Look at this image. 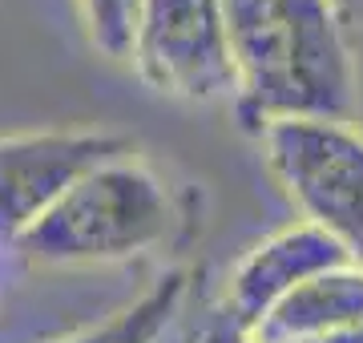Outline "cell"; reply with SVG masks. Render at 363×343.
Wrapping results in <instances>:
<instances>
[{
  "mask_svg": "<svg viewBox=\"0 0 363 343\" xmlns=\"http://www.w3.org/2000/svg\"><path fill=\"white\" fill-rule=\"evenodd\" d=\"M73 4H77V16L93 49L113 57V61H125L133 40L138 0H73Z\"/></svg>",
  "mask_w": 363,
  "mask_h": 343,
  "instance_id": "obj_9",
  "label": "cell"
},
{
  "mask_svg": "<svg viewBox=\"0 0 363 343\" xmlns=\"http://www.w3.org/2000/svg\"><path fill=\"white\" fill-rule=\"evenodd\" d=\"M178 223L166 178L142 158H109L85 170L13 238L33 266H109L154 251Z\"/></svg>",
  "mask_w": 363,
  "mask_h": 343,
  "instance_id": "obj_2",
  "label": "cell"
},
{
  "mask_svg": "<svg viewBox=\"0 0 363 343\" xmlns=\"http://www.w3.org/2000/svg\"><path fill=\"white\" fill-rule=\"evenodd\" d=\"M154 343H190V339H166V331H162V335H157Z\"/></svg>",
  "mask_w": 363,
  "mask_h": 343,
  "instance_id": "obj_12",
  "label": "cell"
},
{
  "mask_svg": "<svg viewBox=\"0 0 363 343\" xmlns=\"http://www.w3.org/2000/svg\"><path fill=\"white\" fill-rule=\"evenodd\" d=\"M363 319V266L347 263L303 283L250 327L255 343H307Z\"/></svg>",
  "mask_w": 363,
  "mask_h": 343,
  "instance_id": "obj_7",
  "label": "cell"
},
{
  "mask_svg": "<svg viewBox=\"0 0 363 343\" xmlns=\"http://www.w3.org/2000/svg\"><path fill=\"white\" fill-rule=\"evenodd\" d=\"M130 61L157 93L182 101H238L222 0H138Z\"/></svg>",
  "mask_w": 363,
  "mask_h": 343,
  "instance_id": "obj_4",
  "label": "cell"
},
{
  "mask_svg": "<svg viewBox=\"0 0 363 343\" xmlns=\"http://www.w3.org/2000/svg\"><path fill=\"white\" fill-rule=\"evenodd\" d=\"M133 154L125 133L45 130L0 137V238H16L73 178Z\"/></svg>",
  "mask_w": 363,
  "mask_h": 343,
  "instance_id": "obj_5",
  "label": "cell"
},
{
  "mask_svg": "<svg viewBox=\"0 0 363 343\" xmlns=\"http://www.w3.org/2000/svg\"><path fill=\"white\" fill-rule=\"evenodd\" d=\"M186 291H190V271L174 266L166 275H157L133 303H125L109 319L77 331V335H69L61 343H154L174 323Z\"/></svg>",
  "mask_w": 363,
  "mask_h": 343,
  "instance_id": "obj_8",
  "label": "cell"
},
{
  "mask_svg": "<svg viewBox=\"0 0 363 343\" xmlns=\"http://www.w3.org/2000/svg\"><path fill=\"white\" fill-rule=\"evenodd\" d=\"M194 343H255V339H250V327L242 323V319L230 315L226 307H218V311H214V319L198 331Z\"/></svg>",
  "mask_w": 363,
  "mask_h": 343,
  "instance_id": "obj_10",
  "label": "cell"
},
{
  "mask_svg": "<svg viewBox=\"0 0 363 343\" xmlns=\"http://www.w3.org/2000/svg\"><path fill=\"white\" fill-rule=\"evenodd\" d=\"M307 343H363V319L351 323V327H339V331H327V335H315Z\"/></svg>",
  "mask_w": 363,
  "mask_h": 343,
  "instance_id": "obj_11",
  "label": "cell"
},
{
  "mask_svg": "<svg viewBox=\"0 0 363 343\" xmlns=\"http://www.w3.org/2000/svg\"><path fill=\"white\" fill-rule=\"evenodd\" d=\"M250 121L355 113V53L335 0H222Z\"/></svg>",
  "mask_w": 363,
  "mask_h": 343,
  "instance_id": "obj_1",
  "label": "cell"
},
{
  "mask_svg": "<svg viewBox=\"0 0 363 343\" xmlns=\"http://www.w3.org/2000/svg\"><path fill=\"white\" fill-rule=\"evenodd\" d=\"M262 158L303 223L363 266V130L339 118L262 121Z\"/></svg>",
  "mask_w": 363,
  "mask_h": 343,
  "instance_id": "obj_3",
  "label": "cell"
},
{
  "mask_svg": "<svg viewBox=\"0 0 363 343\" xmlns=\"http://www.w3.org/2000/svg\"><path fill=\"white\" fill-rule=\"evenodd\" d=\"M347 251L335 238H327L319 226L311 223H291L283 230H274L271 238H262L259 247H250L238 266L226 279V299L222 307L238 315L247 327H255L274 303H283L291 291H298L303 283L347 266Z\"/></svg>",
  "mask_w": 363,
  "mask_h": 343,
  "instance_id": "obj_6",
  "label": "cell"
}]
</instances>
